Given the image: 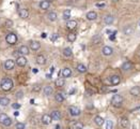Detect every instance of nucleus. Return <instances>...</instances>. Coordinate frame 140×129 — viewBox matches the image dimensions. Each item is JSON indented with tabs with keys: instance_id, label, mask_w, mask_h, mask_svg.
I'll list each match as a JSON object with an SVG mask.
<instances>
[{
	"instance_id": "f257e3e1",
	"label": "nucleus",
	"mask_w": 140,
	"mask_h": 129,
	"mask_svg": "<svg viewBox=\"0 0 140 129\" xmlns=\"http://www.w3.org/2000/svg\"><path fill=\"white\" fill-rule=\"evenodd\" d=\"M0 86H1L2 90L9 92V90H11V89L13 88L14 83H13V81L11 80L10 78H3V80L1 81V84H0Z\"/></svg>"
},
{
	"instance_id": "f03ea898",
	"label": "nucleus",
	"mask_w": 140,
	"mask_h": 129,
	"mask_svg": "<svg viewBox=\"0 0 140 129\" xmlns=\"http://www.w3.org/2000/svg\"><path fill=\"white\" fill-rule=\"evenodd\" d=\"M17 41H18V37H17L16 34H14V32H10V34H6L5 37V42L8 43L10 45H14L16 44Z\"/></svg>"
},
{
	"instance_id": "7ed1b4c3",
	"label": "nucleus",
	"mask_w": 140,
	"mask_h": 129,
	"mask_svg": "<svg viewBox=\"0 0 140 129\" xmlns=\"http://www.w3.org/2000/svg\"><path fill=\"white\" fill-rule=\"evenodd\" d=\"M0 124L5 126V127H10L11 125H12V120H11V117H9L6 114L1 113L0 114Z\"/></svg>"
},
{
	"instance_id": "20e7f679",
	"label": "nucleus",
	"mask_w": 140,
	"mask_h": 129,
	"mask_svg": "<svg viewBox=\"0 0 140 129\" xmlns=\"http://www.w3.org/2000/svg\"><path fill=\"white\" fill-rule=\"evenodd\" d=\"M123 103V97L121 95H114L112 98H111V104L116 108H120Z\"/></svg>"
},
{
	"instance_id": "39448f33",
	"label": "nucleus",
	"mask_w": 140,
	"mask_h": 129,
	"mask_svg": "<svg viewBox=\"0 0 140 129\" xmlns=\"http://www.w3.org/2000/svg\"><path fill=\"white\" fill-rule=\"evenodd\" d=\"M69 113L71 114L72 116H79L80 113H81V111H80V109H79L78 106H71L69 108Z\"/></svg>"
},
{
	"instance_id": "423d86ee",
	"label": "nucleus",
	"mask_w": 140,
	"mask_h": 129,
	"mask_svg": "<svg viewBox=\"0 0 140 129\" xmlns=\"http://www.w3.org/2000/svg\"><path fill=\"white\" fill-rule=\"evenodd\" d=\"M14 67H15V62L12 59H6L4 64H3V68L5 70H12L14 69Z\"/></svg>"
},
{
	"instance_id": "0eeeda50",
	"label": "nucleus",
	"mask_w": 140,
	"mask_h": 129,
	"mask_svg": "<svg viewBox=\"0 0 140 129\" xmlns=\"http://www.w3.org/2000/svg\"><path fill=\"white\" fill-rule=\"evenodd\" d=\"M119 125H120V127H121V128L125 129V128H127L128 126H130V120H128V118H127V117L123 116V117H121V118H120Z\"/></svg>"
},
{
	"instance_id": "6e6552de",
	"label": "nucleus",
	"mask_w": 140,
	"mask_h": 129,
	"mask_svg": "<svg viewBox=\"0 0 140 129\" xmlns=\"http://www.w3.org/2000/svg\"><path fill=\"white\" fill-rule=\"evenodd\" d=\"M27 62H28L27 58H26L25 56H23V55H21V56H18V57L16 58V64H18L19 67H25V66L27 64Z\"/></svg>"
},
{
	"instance_id": "1a4fd4ad",
	"label": "nucleus",
	"mask_w": 140,
	"mask_h": 129,
	"mask_svg": "<svg viewBox=\"0 0 140 129\" xmlns=\"http://www.w3.org/2000/svg\"><path fill=\"white\" fill-rule=\"evenodd\" d=\"M18 15L21 18H28L29 17V12H28L27 9H23V8H19L18 9Z\"/></svg>"
},
{
	"instance_id": "9d476101",
	"label": "nucleus",
	"mask_w": 140,
	"mask_h": 129,
	"mask_svg": "<svg viewBox=\"0 0 140 129\" xmlns=\"http://www.w3.org/2000/svg\"><path fill=\"white\" fill-rule=\"evenodd\" d=\"M134 27H133V25H126V26L124 27V29H123V32H124V34H126V36H131L134 34Z\"/></svg>"
},
{
	"instance_id": "9b49d317",
	"label": "nucleus",
	"mask_w": 140,
	"mask_h": 129,
	"mask_svg": "<svg viewBox=\"0 0 140 129\" xmlns=\"http://www.w3.org/2000/svg\"><path fill=\"white\" fill-rule=\"evenodd\" d=\"M52 122V118L51 115H48V114H44L42 116V124L44 125H50V123Z\"/></svg>"
},
{
	"instance_id": "f8f14e48",
	"label": "nucleus",
	"mask_w": 140,
	"mask_h": 129,
	"mask_svg": "<svg viewBox=\"0 0 140 129\" xmlns=\"http://www.w3.org/2000/svg\"><path fill=\"white\" fill-rule=\"evenodd\" d=\"M102 53L104 56H110V55H112V53H113V48H110V46H104L102 50Z\"/></svg>"
},
{
	"instance_id": "ddd939ff",
	"label": "nucleus",
	"mask_w": 140,
	"mask_h": 129,
	"mask_svg": "<svg viewBox=\"0 0 140 129\" xmlns=\"http://www.w3.org/2000/svg\"><path fill=\"white\" fill-rule=\"evenodd\" d=\"M77 27V22L76 20H70L66 22V28L70 30H73Z\"/></svg>"
},
{
	"instance_id": "4468645a",
	"label": "nucleus",
	"mask_w": 140,
	"mask_h": 129,
	"mask_svg": "<svg viewBox=\"0 0 140 129\" xmlns=\"http://www.w3.org/2000/svg\"><path fill=\"white\" fill-rule=\"evenodd\" d=\"M132 68H133V64L131 62H123V64L121 66V69H122V71H130V70H132Z\"/></svg>"
},
{
	"instance_id": "2eb2a0df",
	"label": "nucleus",
	"mask_w": 140,
	"mask_h": 129,
	"mask_svg": "<svg viewBox=\"0 0 140 129\" xmlns=\"http://www.w3.org/2000/svg\"><path fill=\"white\" fill-rule=\"evenodd\" d=\"M19 53H20V55H23V56H27V55H29V48H28L27 45H21L20 48H19Z\"/></svg>"
},
{
	"instance_id": "dca6fc26",
	"label": "nucleus",
	"mask_w": 140,
	"mask_h": 129,
	"mask_svg": "<svg viewBox=\"0 0 140 129\" xmlns=\"http://www.w3.org/2000/svg\"><path fill=\"white\" fill-rule=\"evenodd\" d=\"M86 17H87L88 20H95L97 18V14H96V12H94V11H90V12L87 13Z\"/></svg>"
},
{
	"instance_id": "f3484780",
	"label": "nucleus",
	"mask_w": 140,
	"mask_h": 129,
	"mask_svg": "<svg viewBox=\"0 0 140 129\" xmlns=\"http://www.w3.org/2000/svg\"><path fill=\"white\" fill-rule=\"evenodd\" d=\"M120 78L118 76V75H112V76H110V83L111 85H113V86H117V85H119L120 84Z\"/></svg>"
},
{
	"instance_id": "a211bd4d",
	"label": "nucleus",
	"mask_w": 140,
	"mask_h": 129,
	"mask_svg": "<svg viewBox=\"0 0 140 129\" xmlns=\"http://www.w3.org/2000/svg\"><path fill=\"white\" fill-rule=\"evenodd\" d=\"M50 115H51L52 120H60V118H61V113L58 110H53Z\"/></svg>"
},
{
	"instance_id": "6ab92c4d",
	"label": "nucleus",
	"mask_w": 140,
	"mask_h": 129,
	"mask_svg": "<svg viewBox=\"0 0 140 129\" xmlns=\"http://www.w3.org/2000/svg\"><path fill=\"white\" fill-rule=\"evenodd\" d=\"M40 48H41V43L39 41H32L30 43V48L32 51H39Z\"/></svg>"
},
{
	"instance_id": "aec40b11",
	"label": "nucleus",
	"mask_w": 140,
	"mask_h": 129,
	"mask_svg": "<svg viewBox=\"0 0 140 129\" xmlns=\"http://www.w3.org/2000/svg\"><path fill=\"white\" fill-rule=\"evenodd\" d=\"M49 6H50V2L48 0H43V1L40 2V9H42V10L46 11L49 9Z\"/></svg>"
},
{
	"instance_id": "412c9836",
	"label": "nucleus",
	"mask_w": 140,
	"mask_h": 129,
	"mask_svg": "<svg viewBox=\"0 0 140 129\" xmlns=\"http://www.w3.org/2000/svg\"><path fill=\"white\" fill-rule=\"evenodd\" d=\"M130 92H131V95H133L134 97H138L140 95V87L139 86H134V87L131 88Z\"/></svg>"
},
{
	"instance_id": "4be33fe9",
	"label": "nucleus",
	"mask_w": 140,
	"mask_h": 129,
	"mask_svg": "<svg viewBox=\"0 0 140 129\" xmlns=\"http://www.w3.org/2000/svg\"><path fill=\"white\" fill-rule=\"evenodd\" d=\"M64 99H65V97H64V94H62V92H57V94L55 95V100L58 103L63 102Z\"/></svg>"
},
{
	"instance_id": "5701e85b",
	"label": "nucleus",
	"mask_w": 140,
	"mask_h": 129,
	"mask_svg": "<svg viewBox=\"0 0 140 129\" xmlns=\"http://www.w3.org/2000/svg\"><path fill=\"white\" fill-rule=\"evenodd\" d=\"M113 20H114V17L112 15H110V14H108V15H106L105 17H104V23H105L106 25L112 24Z\"/></svg>"
},
{
	"instance_id": "b1692460",
	"label": "nucleus",
	"mask_w": 140,
	"mask_h": 129,
	"mask_svg": "<svg viewBox=\"0 0 140 129\" xmlns=\"http://www.w3.org/2000/svg\"><path fill=\"white\" fill-rule=\"evenodd\" d=\"M43 92H44V95L45 96H50V95L52 94L53 89H52V87L50 85H46L45 87H44V89H43Z\"/></svg>"
},
{
	"instance_id": "393cba45",
	"label": "nucleus",
	"mask_w": 140,
	"mask_h": 129,
	"mask_svg": "<svg viewBox=\"0 0 140 129\" xmlns=\"http://www.w3.org/2000/svg\"><path fill=\"white\" fill-rule=\"evenodd\" d=\"M37 62L39 64H41V66H44L46 64V58L44 55H38L37 56Z\"/></svg>"
},
{
	"instance_id": "a878e982",
	"label": "nucleus",
	"mask_w": 140,
	"mask_h": 129,
	"mask_svg": "<svg viewBox=\"0 0 140 129\" xmlns=\"http://www.w3.org/2000/svg\"><path fill=\"white\" fill-rule=\"evenodd\" d=\"M57 18H58V15H57L56 12H49L47 14V20L50 22H55L57 20Z\"/></svg>"
},
{
	"instance_id": "bb28decb",
	"label": "nucleus",
	"mask_w": 140,
	"mask_h": 129,
	"mask_svg": "<svg viewBox=\"0 0 140 129\" xmlns=\"http://www.w3.org/2000/svg\"><path fill=\"white\" fill-rule=\"evenodd\" d=\"M94 123H95V125H97V126H103L104 123H105V120H104V118L102 116H95L94 117Z\"/></svg>"
},
{
	"instance_id": "cd10ccee",
	"label": "nucleus",
	"mask_w": 140,
	"mask_h": 129,
	"mask_svg": "<svg viewBox=\"0 0 140 129\" xmlns=\"http://www.w3.org/2000/svg\"><path fill=\"white\" fill-rule=\"evenodd\" d=\"M72 75V70L70 69V68H64V69L62 70V76L65 78H70Z\"/></svg>"
},
{
	"instance_id": "c85d7f7f",
	"label": "nucleus",
	"mask_w": 140,
	"mask_h": 129,
	"mask_svg": "<svg viewBox=\"0 0 140 129\" xmlns=\"http://www.w3.org/2000/svg\"><path fill=\"white\" fill-rule=\"evenodd\" d=\"M64 84H65V81H64V78H59L55 81V85L57 87H63Z\"/></svg>"
},
{
	"instance_id": "c756f323",
	"label": "nucleus",
	"mask_w": 140,
	"mask_h": 129,
	"mask_svg": "<svg viewBox=\"0 0 140 129\" xmlns=\"http://www.w3.org/2000/svg\"><path fill=\"white\" fill-rule=\"evenodd\" d=\"M63 55L67 57V58H70V57L73 56V52H72V48H65L63 50Z\"/></svg>"
},
{
	"instance_id": "7c9ffc66",
	"label": "nucleus",
	"mask_w": 140,
	"mask_h": 129,
	"mask_svg": "<svg viewBox=\"0 0 140 129\" xmlns=\"http://www.w3.org/2000/svg\"><path fill=\"white\" fill-rule=\"evenodd\" d=\"M10 103V99L6 97H0V106H6Z\"/></svg>"
},
{
	"instance_id": "2f4dec72",
	"label": "nucleus",
	"mask_w": 140,
	"mask_h": 129,
	"mask_svg": "<svg viewBox=\"0 0 140 129\" xmlns=\"http://www.w3.org/2000/svg\"><path fill=\"white\" fill-rule=\"evenodd\" d=\"M77 71L79 73H85V72H87V67H86L84 64H77Z\"/></svg>"
},
{
	"instance_id": "473e14b6",
	"label": "nucleus",
	"mask_w": 140,
	"mask_h": 129,
	"mask_svg": "<svg viewBox=\"0 0 140 129\" xmlns=\"http://www.w3.org/2000/svg\"><path fill=\"white\" fill-rule=\"evenodd\" d=\"M62 17H63V20H70V17H71V10H65V11H63V14H62Z\"/></svg>"
},
{
	"instance_id": "72a5a7b5",
	"label": "nucleus",
	"mask_w": 140,
	"mask_h": 129,
	"mask_svg": "<svg viewBox=\"0 0 140 129\" xmlns=\"http://www.w3.org/2000/svg\"><path fill=\"white\" fill-rule=\"evenodd\" d=\"M76 38H77V36H76V34H74V32H71V34H67V41L69 42L76 41Z\"/></svg>"
},
{
	"instance_id": "f704fd0d",
	"label": "nucleus",
	"mask_w": 140,
	"mask_h": 129,
	"mask_svg": "<svg viewBox=\"0 0 140 129\" xmlns=\"http://www.w3.org/2000/svg\"><path fill=\"white\" fill-rule=\"evenodd\" d=\"M73 129H84V124L81 122H76L73 124Z\"/></svg>"
},
{
	"instance_id": "c9c22d12",
	"label": "nucleus",
	"mask_w": 140,
	"mask_h": 129,
	"mask_svg": "<svg viewBox=\"0 0 140 129\" xmlns=\"http://www.w3.org/2000/svg\"><path fill=\"white\" fill-rule=\"evenodd\" d=\"M113 128V123L111 120H106V126H105V129H112Z\"/></svg>"
},
{
	"instance_id": "e433bc0d",
	"label": "nucleus",
	"mask_w": 140,
	"mask_h": 129,
	"mask_svg": "<svg viewBox=\"0 0 140 129\" xmlns=\"http://www.w3.org/2000/svg\"><path fill=\"white\" fill-rule=\"evenodd\" d=\"M100 41H102V38H100V36H95V37L92 39V42L94 43V44H98Z\"/></svg>"
},
{
	"instance_id": "4c0bfd02",
	"label": "nucleus",
	"mask_w": 140,
	"mask_h": 129,
	"mask_svg": "<svg viewBox=\"0 0 140 129\" xmlns=\"http://www.w3.org/2000/svg\"><path fill=\"white\" fill-rule=\"evenodd\" d=\"M42 88V86L40 84H34L33 86H32V90L33 92H40Z\"/></svg>"
},
{
	"instance_id": "58836bf2",
	"label": "nucleus",
	"mask_w": 140,
	"mask_h": 129,
	"mask_svg": "<svg viewBox=\"0 0 140 129\" xmlns=\"http://www.w3.org/2000/svg\"><path fill=\"white\" fill-rule=\"evenodd\" d=\"M15 128L16 129H25L26 128V125H25L24 123H17L15 125Z\"/></svg>"
},
{
	"instance_id": "ea45409f",
	"label": "nucleus",
	"mask_w": 140,
	"mask_h": 129,
	"mask_svg": "<svg viewBox=\"0 0 140 129\" xmlns=\"http://www.w3.org/2000/svg\"><path fill=\"white\" fill-rule=\"evenodd\" d=\"M5 26L8 27V28H11V27L13 26V22L11 20H5Z\"/></svg>"
},
{
	"instance_id": "a19ab883",
	"label": "nucleus",
	"mask_w": 140,
	"mask_h": 129,
	"mask_svg": "<svg viewBox=\"0 0 140 129\" xmlns=\"http://www.w3.org/2000/svg\"><path fill=\"white\" fill-rule=\"evenodd\" d=\"M57 39H58V34H53L51 36V37H50V40H51L52 42H55V41L57 40Z\"/></svg>"
},
{
	"instance_id": "79ce46f5",
	"label": "nucleus",
	"mask_w": 140,
	"mask_h": 129,
	"mask_svg": "<svg viewBox=\"0 0 140 129\" xmlns=\"http://www.w3.org/2000/svg\"><path fill=\"white\" fill-rule=\"evenodd\" d=\"M12 106H13V109L18 110L19 108H20V104H19V103H13V104H12Z\"/></svg>"
},
{
	"instance_id": "37998d69",
	"label": "nucleus",
	"mask_w": 140,
	"mask_h": 129,
	"mask_svg": "<svg viewBox=\"0 0 140 129\" xmlns=\"http://www.w3.org/2000/svg\"><path fill=\"white\" fill-rule=\"evenodd\" d=\"M95 6H97V8H104V6H105V3L104 2H97Z\"/></svg>"
},
{
	"instance_id": "c03bdc74",
	"label": "nucleus",
	"mask_w": 140,
	"mask_h": 129,
	"mask_svg": "<svg viewBox=\"0 0 140 129\" xmlns=\"http://www.w3.org/2000/svg\"><path fill=\"white\" fill-rule=\"evenodd\" d=\"M109 39L111 41H113V40H116V32H112V34H110V37Z\"/></svg>"
},
{
	"instance_id": "a18cd8bd",
	"label": "nucleus",
	"mask_w": 140,
	"mask_h": 129,
	"mask_svg": "<svg viewBox=\"0 0 140 129\" xmlns=\"http://www.w3.org/2000/svg\"><path fill=\"white\" fill-rule=\"evenodd\" d=\"M76 92V89H75V88H73V89H71V90H70V95H73L74 94V92Z\"/></svg>"
},
{
	"instance_id": "49530a36",
	"label": "nucleus",
	"mask_w": 140,
	"mask_h": 129,
	"mask_svg": "<svg viewBox=\"0 0 140 129\" xmlns=\"http://www.w3.org/2000/svg\"><path fill=\"white\" fill-rule=\"evenodd\" d=\"M21 95H23V92H17V98H21Z\"/></svg>"
},
{
	"instance_id": "de8ad7c7",
	"label": "nucleus",
	"mask_w": 140,
	"mask_h": 129,
	"mask_svg": "<svg viewBox=\"0 0 140 129\" xmlns=\"http://www.w3.org/2000/svg\"><path fill=\"white\" fill-rule=\"evenodd\" d=\"M41 37H42V38H46V37H47V34H46L45 32H43V34H41Z\"/></svg>"
},
{
	"instance_id": "09e8293b",
	"label": "nucleus",
	"mask_w": 140,
	"mask_h": 129,
	"mask_svg": "<svg viewBox=\"0 0 140 129\" xmlns=\"http://www.w3.org/2000/svg\"><path fill=\"white\" fill-rule=\"evenodd\" d=\"M14 115H15V116H18V115H19V112H18V111H15V112H14Z\"/></svg>"
},
{
	"instance_id": "8fccbe9b",
	"label": "nucleus",
	"mask_w": 140,
	"mask_h": 129,
	"mask_svg": "<svg viewBox=\"0 0 140 129\" xmlns=\"http://www.w3.org/2000/svg\"><path fill=\"white\" fill-rule=\"evenodd\" d=\"M38 69H35V68H34V69H32V72H33V73H38Z\"/></svg>"
},
{
	"instance_id": "3c124183",
	"label": "nucleus",
	"mask_w": 140,
	"mask_h": 129,
	"mask_svg": "<svg viewBox=\"0 0 140 129\" xmlns=\"http://www.w3.org/2000/svg\"><path fill=\"white\" fill-rule=\"evenodd\" d=\"M46 78H51V73H50V74H46Z\"/></svg>"
},
{
	"instance_id": "603ef678",
	"label": "nucleus",
	"mask_w": 140,
	"mask_h": 129,
	"mask_svg": "<svg viewBox=\"0 0 140 129\" xmlns=\"http://www.w3.org/2000/svg\"><path fill=\"white\" fill-rule=\"evenodd\" d=\"M56 129H60V126H59V125H57V126H56Z\"/></svg>"
},
{
	"instance_id": "864d4df0",
	"label": "nucleus",
	"mask_w": 140,
	"mask_h": 129,
	"mask_svg": "<svg viewBox=\"0 0 140 129\" xmlns=\"http://www.w3.org/2000/svg\"><path fill=\"white\" fill-rule=\"evenodd\" d=\"M48 1H49V2H51V1H55V0H48Z\"/></svg>"
},
{
	"instance_id": "5fc2aeb1",
	"label": "nucleus",
	"mask_w": 140,
	"mask_h": 129,
	"mask_svg": "<svg viewBox=\"0 0 140 129\" xmlns=\"http://www.w3.org/2000/svg\"><path fill=\"white\" fill-rule=\"evenodd\" d=\"M74 1H80V0H74Z\"/></svg>"
}]
</instances>
